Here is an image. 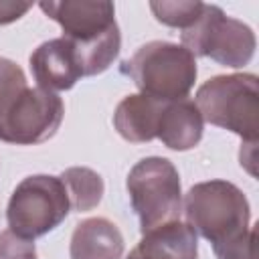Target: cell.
Returning <instances> with one entry per match:
<instances>
[{
  "mask_svg": "<svg viewBox=\"0 0 259 259\" xmlns=\"http://www.w3.org/2000/svg\"><path fill=\"white\" fill-rule=\"evenodd\" d=\"M65 115L63 99L40 87H28L24 71L0 57V140L34 146L51 140Z\"/></svg>",
  "mask_w": 259,
  "mask_h": 259,
  "instance_id": "obj_1",
  "label": "cell"
},
{
  "mask_svg": "<svg viewBox=\"0 0 259 259\" xmlns=\"http://www.w3.org/2000/svg\"><path fill=\"white\" fill-rule=\"evenodd\" d=\"M40 10L61 24L77 55L83 77L109 69L121 49V34L115 22V6L107 0H65L40 2Z\"/></svg>",
  "mask_w": 259,
  "mask_h": 259,
  "instance_id": "obj_2",
  "label": "cell"
},
{
  "mask_svg": "<svg viewBox=\"0 0 259 259\" xmlns=\"http://www.w3.org/2000/svg\"><path fill=\"white\" fill-rule=\"evenodd\" d=\"M186 225L204 237L212 251L243 239L253 227L251 206L239 186L227 180L194 184L184 196Z\"/></svg>",
  "mask_w": 259,
  "mask_h": 259,
  "instance_id": "obj_3",
  "label": "cell"
},
{
  "mask_svg": "<svg viewBox=\"0 0 259 259\" xmlns=\"http://www.w3.org/2000/svg\"><path fill=\"white\" fill-rule=\"evenodd\" d=\"M140 93L170 103L186 99L196 81V59L182 45L168 40H150L121 63Z\"/></svg>",
  "mask_w": 259,
  "mask_h": 259,
  "instance_id": "obj_4",
  "label": "cell"
},
{
  "mask_svg": "<svg viewBox=\"0 0 259 259\" xmlns=\"http://www.w3.org/2000/svg\"><path fill=\"white\" fill-rule=\"evenodd\" d=\"M196 107L204 121L229 130L245 144H257L259 79L253 73L217 75L196 91Z\"/></svg>",
  "mask_w": 259,
  "mask_h": 259,
  "instance_id": "obj_5",
  "label": "cell"
},
{
  "mask_svg": "<svg viewBox=\"0 0 259 259\" xmlns=\"http://www.w3.org/2000/svg\"><path fill=\"white\" fill-rule=\"evenodd\" d=\"M125 186L142 233L178 221L182 212V188L178 170L168 158H142L130 170Z\"/></svg>",
  "mask_w": 259,
  "mask_h": 259,
  "instance_id": "obj_6",
  "label": "cell"
},
{
  "mask_svg": "<svg viewBox=\"0 0 259 259\" xmlns=\"http://www.w3.org/2000/svg\"><path fill=\"white\" fill-rule=\"evenodd\" d=\"M182 47L194 57H208L219 65L241 69L251 63L257 40L249 24L227 16L217 4H204L200 16L182 30Z\"/></svg>",
  "mask_w": 259,
  "mask_h": 259,
  "instance_id": "obj_7",
  "label": "cell"
},
{
  "mask_svg": "<svg viewBox=\"0 0 259 259\" xmlns=\"http://www.w3.org/2000/svg\"><path fill=\"white\" fill-rule=\"evenodd\" d=\"M71 202L65 184L57 176H26L12 192L6 208L10 231L24 239H36L57 229L69 214Z\"/></svg>",
  "mask_w": 259,
  "mask_h": 259,
  "instance_id": "obj_8",
  "label": "cell"
},
{
  "mask_svg": "<svg viewBox=\"0 0 259 259\" xmlns=\"http://www.w3.org/2000/svg\"><path fill=\"white\" fill-rule=\"evenodd\" d=\"M28 63L38 87L51 93L71 89L83 77L75 49L63 36L38 45L32 51Z\"/></svg>",
  "mask_w": 259,
  "mask_h": 259,
  "instance_id": "obj_9",
  "label": "cell"
},
{
  "mask_svg": "<svg viewBox=\"0 0 259 259\" xmlns=\"http://www.w3.org/2000/svg\"><path fill=\"white\" fill-rule=\"evenodd\" d=\"M127 259H198V239L186 223L170 221L144 233Z\"/></svg>",
  "mask_w": 259,
  "mask_h": 259,
  "instance_id": "obj_10",
  "label": "cell"
},
{
  "mask_svg": "<svg viewBox=\"0 0 259 259\" xmlns=\"http://www.w3.org/2000/svg\"><path fill=\"white\" fill-rule=\"evenodd\" d=\"M162 109H164V101H158L144 93L125 95L115 107L113 127L125 142L132 144L152 142L158 134Z\"/></svg>",
  "mask_w": 259,
  "mask_h": 259,
  "instance_id": "obj_11",
  "label": "cell"
},
{
  "mask_svg": "<svg viewBox=\"0 0 259 259\" xmlns=\"http://www.w3.org/2000/svg\"><path fill=\"white\" fill-rule=\"evenodd\" d=\"M202 130L204 119L196 103L190 99H180L164 103L156 138L170 150L186 152L200 144Z\"/></svg>",
  "mask_w": 259,
  "mask_h": 259,
  "instance_id": "obj_12",
  "label": "cell"
},
{
  "mask_svg": "<svg viewBox=\"0 0 259 259\" xmlns=\"http://www.w3.org/2000/svg\"><path fill=\"white\" fill-rule=\"evenodd\" d=\"M69 255L71 259H121L123 237L109 219H85L73 231Z\"/></svg>",
  "mask_w": 259,
  "mask_h": 259,
  "instance_id": "obj_13",
  "label": "cell"
},
{
  "mask_svg": "<svg viewBox=\"0 0 259 259\" xmlns=\"http://www.w3.org/2000/svg\"><path fill=\"white\" fill-rule=\"evenodd\" d=\"M59 178L67 188L73 210L87 212L101 202L105 184H103V178L95 170L85 168V166H73V168H67Z\"/></svg>",
  "mask_w": 259,
  "mask_h": 259,
  "instance_id": "obj_14",
  "label": "cell"
},
{
  "mask_svg": "<svg viewBox=\"0 0 259 259\" xmlns=\"http://www.w3.org/2000/svg\"><path fill=\"white\" fill-rule=\"evenodd\" d=\"M204 2L198 0H174V2H150V10L154 12L156 20L172 26V28H182L186 30L202 12Z\"/></svg>",
  "mask_w": 259,
  "mask_h": 259,
  "instance_id": "obj_15",
  "label": "cell"
},
{
  "mask_svg": "<svg viewBox=\"0 0 259 259\" xmlns=\"http://www.w3.org/2000/svg\"><path fill=\"white\" fill-rule=\"evenodd\" d=\"M0 259H36V247L32 239H24L6 229L0 233Z\"/></svg>",
  "mask_w": 259,
  "mask_h": 259,
  "instance_id": "obj_16",
  "label": "cell"
},
{
  "mask_svg": "<svg viewBox=\"0 0 259 259\" xmlns=\"http://www.w3.org/2000/svg\"><path fill=\"white\" fill-rule=\"evenodd\" d=\"M217 259H255V229H251L243 239L217 249Z\"/></svg>",
  "mask_w": 259,
  "mask_h": 259,
  "instance_id": "obj_17",
  "label": "cell"
},
{
  "mask_svg": "<svg viewBox=\"0 0 259 259\" xmlns=\"http://www.w3.org/2000/svg\"><path fill=\"white\" fill-rule=\"evenodd\" d=\"M32 8L30 2H12V0H0V26L10 24L18 18H22Z\"/></svg>",
  "mask_w": 259,
  "mask_h": 259,
  "instance_id": "obj_18",
  "label": "cell"
}]
</instances>
